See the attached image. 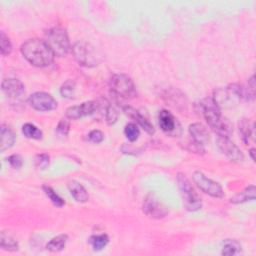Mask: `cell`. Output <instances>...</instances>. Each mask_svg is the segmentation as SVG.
I'll return each mask as SVG.
<instances>
[{
	"label": "cell",
	"instance_id": "6da1fadb",
	"mask_svg": "<svg viewBox=\"0 0 256 256\" xmlns=\"http://www.w3.org/2000/svg\"><path fill=\"white\" fill-rule=\"evenodd\" d=\"M21 53L23 57L36 67H46L54 61V53L45 42L38 38L25 41L21 45Z\"/></svg>",
	"mask_w": 256,
	"mask_h": 256
},
{
	"label": "cell",
	"instance_id": "7a4b0ae2",
	"mask_svg": "<svg viewBox=\"0 0 256 256\" xmlns=\"http://www.w3.org/2000/svg\"><path fill=\"white\" fill-rule=\"evenodd\" d=\"M45 42L48 44L55 56L63 57L70 50V41L65 29L53 27L45 34Z\"/></svg>",
	"mask_w": 256,
	"mask_h": 256
},
{
	"label": "cell",
	"instance_id": "3957f363",
	"mask_svg": "<svg viewBox=\"0 0 256 256\" xmlns=\"http://www.w3.org/2000/svg\"><path fill=\"white\" fill-rule=\"evenodd\" d=\"M177 183L180 190V194L183 199V204L188 211H197L201 208L202 202L200 197L195 192L188 178L182 174H177Z\"/></svg>",
	"mask_w": 256,
	"mask_h": 256
},
{
	"label": "cell",
	"instance_id": "277c9868",
	"mask_svg": "<svg viewBox=\"0 0 256 256\" xmlns=\"http://www.w3.org/2000/svg\"><path fill=\"white\" fill-rule=\"evenodd\" d=\"M111 94L117 99H129L135 96V85L125 74H114L110 79Z\"/></svg>",
	"mask_w": 256,
	"mask_h": 256
},
{
	"label": "cell",
	"instance_id": "5b68a950",
	"mask_svg": "<svg viewBox=\"0 0 256 256\" xmlns=\"http://www.w3.org/2000/svg\"><path fill=\"white\" fill-rule=\"evenodd\" d=\"M72 54L75 60L82 66L93 67L99 62V56L89 43L85 41H78L72 47Z\"/></svg>",
	"mask_w": 256,
	"mask_h": 256
},
{
	"label": "cell",
	"instance_id": "8992f818",
	"mask_svg": "<svg viewBox=\"0 0 256 256\" xmlns=\"http://www.w3.org/2000/svg\"><path fill=\"white\" fill-rule=\"evenodd\" d=\"M243 98V86L237 83L230 84L225 89H218L214 93V101L221 107H230L232 103Z\"/></svg>",
	"mask_w": 256,
	"mask_h": 256
},
{
	"label": "cell",
	"instance_id": "52a82bcc",
	"mask_svg": "<svg viewBox=\"0 0 256 256\" xmlns=\"http://www.w3.org/2000/svg\"><path fill=\"white\" fill-rule=\"evenodd\" d=\"M200 108L206 122L214 131L224 119V117H222L221 115V110L219 106L216 104L213 98L206 97L201 101Z\"/></svg>",
	"mask_w": 256,
	"mask_h": 256
},
{
	"label": "cell",
	"instance_id": "ba28073f",
	"mask_svg": "<svg viewBox=\"0 0 256 256\" xmlns=\"http://www.w3.org/2000/svg\"><path fill=\"white\" fill-rule=\"evenodd\" d=\"M193 181L194 183L206 194L215 197V198H221L224 196L223 189L219 183L216 181H213L212 179L208 178L206 175H204L200 171H195L193 173Z\"/></svg>",
	"mask_w": 256,
	"mask_h": 256
},
{
	"label": "cell",
	"instance_id": "9c48e42d",
	"mask_svg": "<svg viewBox=\"0 0 256 256\" xmlns=\"http://www.w3.org/2000/svg\"><path fill=\"white\" fill-rule=\"evenodd\" d=\"M142 210L147 216L155 219L164 218L168 214V210L164 204L160 202L158 198L152 193H149L144 198Z\"/></svg>",
	"mask_w": 256,
	"mask_h": 256
},
{
	"label": "cell",
	"instance_id": "30bf717a",
	"mask_svg": "<svg viewBox=\"0 0 256 256\" xmlns=\"http://www.w3.org/2000/svg\"><path fill=\"white\" fill-rule=\"evenodd\" d=\"M29 105L37 111H51L57 107L56 100L46 92H35L28 98Z\"/></svg>",
	"mask_w": 256,
	"mask_h": 256
},
{
	"label": "cell",
	"instance_id": "8fae6325",
	"mask_svg": "<svg viewBox=\"0 0 256 256\" xmlns=\"http://www.w3.org/2000/svg\"><path fill=\"white\" fill-rule=\"evenodd\" d=\"M216 141L221 152L231 161L242 162L244 160V154L242 151L228 137H217Z\"/></svg>",
	"mask_w": 256,
	"mask_h": 256
},
{
	"label": "cell",
	"instance_id": "7c38bea8",
	"mask_svg": "<svg viewBox=\"0 0 256 256\" xmlns=\"http://www.w3.org/2000/svg\"><path fill=\"white\" fill-rule=\"evenodd\" d=\"M95 101H86L80 105H75L67 108L66 117L69 119H79L87 115H91L95 112Z\"/></svg>",
	"mask_w": 256,
	"mask_h": 256
},
{
	"label": "cell",
	"instance_id": "4fadbf2b",
	"mask_svg": "<svg viewBox=\"0 0 256 256\" xmlns=\"http://www.w3.org/2000/svg\"><path fill=\"white\" fill-rule=\"evenodd\" d=\"M3 93L9 98H18L24 93L23 83L16 78H6L1 84Z\"/></svg>",
	"mask_w": 256,
	"mask_h": 256
},
{
	"label": "cell",
	"instance_id": "5bb4252c",
	"mask_svg": "<svg viewBox=\"0 0 256 256\" xmlns=\"http://www.w3.org/2000/svg\"><path fill=\"white\" fill-rule=\"evenodd\" d=\"M189 134L192 141L203 147L209 141V133L206 127L201 123H193L189 126Z\"/></svg>",
	"mask_w": 256,
	"mask_h": 256
},
{
	"label": "cell",
	"instance_id": "9a60e30c",
	"mask_svg": "<svg viewBox=\"0 0 256 256\" xmlns=\"http://www.w3.org/2000/svg\"><path fill=\"white\" fill-rule=\"evenodd\" d=\"M123 111L125 112V114L127 116H129L130 118L134 119L136 121V123H138L148 134H153L154 133L153 125L139 111H137L136 109H134V108H132L130 106H124L123 107Z\"/></svg>",
	"mask_w": 256,
	"mask_h": 256
},
{
	"label": "cell",
	"instance_id": "2e32d148",
	"mask_svg": "<svg viewBox=\"0 0 256 256\" xmlns=\"http://www.w3.org/2000/svg\"><path fill=\"white\" fill-rule=\"evenodd\" d=\"M160 128L166 133H174L177 129V121L168 110H161L158 115Z\"/></svg>",
	"mask_w": 256,
	"mask_h": 256
},
{
	"label": "cell",
	"instance_id": "e0dca14e",
	"mask_svg": "<svg viewBox=\"0 0 256 256\" xmlns=\"http://www.w3.org/2000/svg\"><path fill=\"white\" fill-rule=\"evenodd\" d=\"M0 135H1L0 150L3 152L13 146V144L16 141V135L14 131L6 124H1Z\"/></svg>",
	"mask_w": 256,
	"mask_h": 256
},
{
	"label": "cell",
	"instance_id": "ac0fdd59",
	"mask_svg": "<svg viewBox=\"0 0 256 256\" xmlns=\"http://www.w3.org/2000/svg\"><path fill=\"white\" fill-rule=\"evenodd\" d=\"M69 191H70V194L73 196V198L77 201V202H80V203H84V202H87L88 199H89V195H88V192L87 190L77 181H70L67 185Z\"/></svg>",
	"mask_w": 256,
	"mask_h": 256
},
{
	"label": "cell",
	"instance_id": "d6986e66",
	"mask_svg": "<svg viewBox=\"0 0 256 256\" xmlns=\"http://www.w3.org/2000/svg\"><path fill=\"white\" fill-rule=\"evenodd\" d=\"M255 186L254 185H250L247 188H245L242 192L236 194L234 197H232L230 199L231 203L234 204H239V203H243L246 201H250V200H254L255 199Z\"/></svg>",
	"mask_w": 256,
	"mask_h": 256
},
{
	"label": "cell",
	"instance_id": "ffe728a7",
	"mask_svg": "<svg viewBox=\"0 0 256 256\" xmlns=\"http://www.w3.org/2000/svg\"><path fill=\"white\" fill-rule=\"evenodd\" d=\"M0 247L4 250L16 251L18 250L19 245L17 240L13 236L6 233L5 231H2L0 235Z\"/></svg>",
	"mask_w": 256,
	"mask_h": 256
},
{
	"label": "cell",
	"instance_id": "44dd1931",
	"mask_svg": "<svg viewBox=\"0 0 256 256\" xmlns=\"http://www.w3.org/2000/svg\"><path fill=\"white\" fill-rule=\"evenodd\" d=\"M68 236L66 234H60L57 235L56 237L52 238L46 245L47 250L51 251V252H59L61 250L64 249L66 242H67Z\"/></svg>",
	"mask_w": 256,
	"mask_h": 256
},
{
	"label": "cell",
	"instance_id": "7402d4cb",
	"mask_svg": "<svg viewBox=\"0 0 256 256\" xmlns=\"http://www.w3.org/2000/svg\"><path fill=\"white\" fill-rule=\"evenodd\" d=\"M240 250H241V245L237 240L226 239L223 242L221 253L224 256H232V255L238 254Z\"/></svg>",
	"mask_w": 256,
	"mask_h": 256
},
{
	"label": "cell",
	"instance_id": "603a6c76",
	"mask_svg": "<svg viewBox=\"0 0 256 256\" xmlns=\"http://www.w3.org/2000/svg\"><path fill=\"white\" fill-rule=\"evenodd\" d=\"M109 242V238L106 234H97L89 238V243L95 251H100L104 249Z\"/></svg>",
	"mask_w": 256,
	"mask_h": 256
},
{
	"label": "cell",
	"instance_id": "cb8c5ba5",
	"mask_svg": "<svg viewBox=\"0 0 256 256\" xmlns=\"http://www.w3.org/2000/svg\"><path fill=\"white\" fill-rule=\"evenodd\" d=\"M22 132H23L24 136H26L27 138H30V139L38 140V139L42 138V131L31 123L24 124L22 126Z\"/></svg>",
	"mask_w": 256,
	"mask_h": 256
},
{
	"label": "cell",
	"instance_id": "d4e9b609",
	"mask_svg": "<svg viewBox=\"0 0 256 256\" xmlns=\"http://www.w3.org/2000/svg\"><path fill=\"white\" fill-rule=\"evenodd\" d=\"M43 190H44L45 194L47 195V197L51 200V202H52L55 206H57V207H62V206L65 204L64 200H63L50 186L44 185V186H43Z\"/></svg>",
	"mask_w": 256,
	"mask_h": 256
},
{
	"label": "cell",
	"instance_id": "484cf974",
	"mask_svg": "<svg viewBox=\"0 0 256 256\" xmlns=\"http://www.w3.org/2000/svg\"><path fill=\"white\" fill-rule=\"evenodd\" d=\"M124 134L129 141L134 142L138 139L140 131L135 123H128L124 128Z\"/></svg>",
	"mask_w": 256,
	"mask_h": 256
},
{
	"label": "cell",
	"instance_id": "4316f807",
	"mask_svg": "<svg viewBox=\"0 0 256 256\" xmlns=\"http://www.w3.org/2000/svg\"><path fill=\"white\" fill-rule=\"evenodd\" d=\"M74 92H75V83L72 80L65 81L60 88V93L64 98H72L74 96Z\"/></svg>",
	"mask_w": 256,
	"mask_h": 256
},
{
	"label": "cell",
	"instance_id": "83f0119b",
	"mask_svg": "<svg viewBox=\"0 0 256 256\" xmlns=\"http://www.w3.org/2000/svg\"><path fill=\"white\" fill-rule=\"evenodd\" d=\"M243 98L246 100H254L255 98V80L254 76L248 80L247 86L243 87Z\"/></svg>",
	"mask_w": 256,
	"mask_h": 256
},
{
	"label": "cell",
	"instance_id": "f1b7e54d",
	"mask_svg": "<svg viewBox=\"0 0 256 256\" xmlns=\"http://www.w3.org/2000/svg\"><path fill=\"white\" fill-rule=\"evenodd\" d=\"M239 131L242 135L243 141L248 144L249 139L251 137V127L249 124V121L247 119H242L241 122L239 123Z\"/></svg>",
	"mask_w": 256,
	"mask_h": 256
},
{
	"label": "cell",
	"instance_id": "f546056e",
	"mask_svg": "<svg viewBox=\"0 0 256 256\" xmlns=\"http://www.w3.org/2000/svg\"><path fill=\"white\" fill-rule=\"evenodd\" d=\"M0 50H1V54L3 56L10 54V52L12 50V44H11L8 36H6V34L3 31L0 33Z\"/></svg>",
	"mask_w": 256,
	"mask_h": 256
},
{
	"label": "cell",
	"instance_id": "4dcf8cb0",
	"mask_svg": "<svg viewBox=\"0 0 256 256\" xmlns=\"http://www.w3.org/2000/svg\"><path fill=\"white\" fill-rule=\"evenodd\" d=\"M49 161H50V158H49L48 154H45V153L38 154L35 157V166L38 169L43 170V169L47 168V166L49 165Z\"/></svg>",
	"mask_w": 256,
	"mask_h": 256
},
{
	"label": "cell",
	"instance_id": "1f68e13d",
	"mask_svg": "<svg viewBox=\"0 0 256 256\" xmlns=\"http://www.w3.org/2000/svg\"><path fill=\"white\" fill-rule=\"evenodd\" d=\"M69 129H70V123L66 119H61L56 127L58 134H60L62 136H66L69 132Z\"/></svg>",
	"mask_w": 256,
	"mask_h": 256
},
{
	"label": "cell",
	"instance_id": "d6a6232c",
	"mask_svg": "<svg viewBox=\"0 0 256 256\" xmlns=\"http://www.w3.org/2000/svg\"><path fill=\"white\" fill-rule=\"evenodd\" d=\"M88 138L91 142L93 143H100L103 141L104 139V134L100 131V130H92L89 134H88Z\"/></svg>",
	"mask_w": 256,
	"mask_h": 256
},
{
	"label": "cell",
	"instance_id": "836d02e7",
	"mask_svg": "<svg viewBox=\"0 0 256 256\" xmlns=\"http://www.w3.org/2000/svg\"><path fill=\"white\" fill-rule=\"evenodd\" d=\"M8 162H9V164H10L13 168L18 169V168H20V167L22 166V164H23V159H22V157H21L20 155H18V154H13V155H11V156L8 157Z\"/></svg>",
	"mask_w": 256,
	"mask_h": 256
},
{
	"label": "cell",
	"instance_id": "e575fe53",
	"mask_svg": "<svg viewBox=\"0 0 256 256\" xmlns=\"http://www.w3.org/2000/svg\"><path fill=\"white\" fill-rule=\"evenodd\" d=\"M254 153H255V150L252 148V149H250V151H249V154H250V156H251V159L254 161L255 160V157H254Z\"/></svg>",
	"mask_w": 256,
	"mask_h": 256
}]
</instances>
